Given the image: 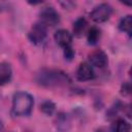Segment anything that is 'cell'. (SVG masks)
<instances>
[{
  "label": "cell",
  "instance_id": "cell-15",
  "mask_svg": "<svg viewBox=\"0 0 132 132\" xmlns=\"http://www.w3.org/2000/svg\"><path fill=\"white\" fill-rule=\"evenodd\" d=\"M40 109H41V111H42L44 114H46V116H52V114L54 113L55 109H56V105H55L54 102L47 100V101H44V102L40 105Z\"/></svg>",
  "mask_w": 132,
  "mask_h": 132
},
{
  "label": "cell",
  "instance_id": "cell-1",
  "mask_svg": "<svg viewBox=\"0 0 132 132\" xmlns=\"http://www.w3.org/2000/svg\"><path fill=\"white\" fill-rule=\"evenodd\" d=\"M35 80L38 85L43 87H60L70 82L69 76L62 70L57 69H42L36 76Z\"/></svg>",
  "mask_w": 132,
  "mask_h": 132
},
{
  "label": "cell",
  "instance_id": "cell-7",
  "mask_svg": "<svg viewBox=\"0 0 132 132\" xmlns=\"http://www.w3.org/2000/svg\"><path fill=\"white\" fill-rule=\"evenodd\" d=\"M95 76V72L93 70V67L89 63H80L77 71H76V78L80 81H87L90 79H93Z\"/></svg>",
  "mask_w": 132,
  "mask_h": 132
},
{
  "label": "cell",
  "instance_id": "cell-12",
  "mask_svg": "<svg viewBox=\"0 0 132 132\" xmlns=\"http://www.w3.org/2000/svg\"><path fill=\"white\" fill-rule=\"evenodd\" d=\"M100 35H101L100 30L97 27H92L88 31V36H87L89 44H92V45L96 44L100 39Z\"/></svg>",
  "mask_w": 132,
  "mask_h": 132
},
{
  "label": "cell",
  "instance_id": "cell-9",
  "mask_svg": "<svg viewBox=\"0 0 132 132\" xmlns=\"http://www.w3.org/2000/svg\"><path fill=\"white\" fill-rule=\"evenodd\" d=\"M12 75L10 64L7 62L0 63V85H5L10 81Z\"/></svg>",
  "mask_w": 132,
  "mask_h": 132
},
{
  "label": "cell",
  "instance_id": "cell-10",
  "mask_svg": "<svg viewBox=\"0 0 132 132\" xmlns=\"http://www.w3.org/2000/svg\"><path fill=\"white\" fill-rule=\"evenodd\" d=\"M131 126L124 119H118L111 126V132H130Z\"/></svg>",
  "mask_w": 132,
  "mask_h": 132
},
{
  "label": "cell",
  "instance_id": "cell-8",
  "mask_svg": "<svg viewBox=\"0 0 132 132\" xmlns=\"http://www.w3.org/2000/svg\"><path fill=\"white\" fill-rule=\"evenodd\" d=\"M55 40L56 42L62 46L63 48L65 47H68L71 45V42H72V35L65 29H60L58 30L56 33H55Z\"/></svg>",
  "mask_w": 132,
  "mask_h": 132
},
{
  "label": "cell",
  "instance_id": "cell-16",
  "mask_svg": "<svg viewBox=\"0 0 132 132\" xmlns=\"http://www.w3.org/2000/svg\"><path fill=\"white\" fill-rule=\"evenodd\" d=\"M64 57L67 60H71L74 57V51L72 50L71 46H68V47L64 48Z\"/></svg>",
  "mask_w": 132,
  "mask_h": 132
},
{
  "label": "cell",
  "instance_id": "cell-14",
  "mask_svg": "<svg viewBox=\"0 0 132 132\" xmlns=\"http://www.w3.org/2000/svg\"><path fill=\"white\" fill-rule=\"evenodd\" d=\"M70 125V122L68 120V117L67 114H64V113H60L58 119H57V127L59 130L61 131H64V130H67L68 127Z\"/></svg>",
  "mask_w": 132,
  "mask_h": 132
},
{
  "label": "cell",
  "instance_id": "cell-6",
  "mask_svg": "<svg viewBox=\"0 0 132 132\" xmlns=\"http://www.w3.org/2000/svg\"><path fill=\"white\" fill-rule=\"evenodd\" d=\"M89 61L90 65L98 68H103L107 64V56L102 50H96L89 55Z\"/></svg>",
  "mask_w": 132,
  "mask_h": 132
},
{
  "label": "cell",
  "instance_id": "cell-5",
  "mask_svg": "<svg viewBox=\"0 0 132 132\" xmlns=\"http://www.w3.org/2000/svg\"><path fill=\"white\" fill-rule=\"evenodd\" d=\"M46 33H47L46 27L39 22V23H36L32 26V28L30 29V31L28 33V37L32 43L40 44L45 39Z\"/></svg>",
  "mask_w": 132,
  "mask_h": 132
},
{
  "label": "cell",
  "instance_id": "cell-3",
  "mask_svg": "<svg viewBox=\"0 0 132 132\" xmlns=\"http://www.w3.org/2000/svg\"><path fill=\"white\" fill-rule=\"evenodd\" d=\"M39 18H40V23L43 24L45 27L55 26L60 22L59 13L52 6L43 7L39 12Z\"/></svg>",
  "mask_w": 132,
  "mask_h": 132
},
{
  "label": "cell",
  "instance_id": "cell-2",
  "mask_svg": "<svg viewBox=\"0 0 132 132\" xmlns=\"http://www.w3.org/2000/svg\"><path fill=\"white\" fill-rule=\"evenodd\" d=\"M33 98L26 92H18L12 98V113L18 117H26L30 114L33 108Z\"/></svg>",
  "mask_w": 132,
  "mask_h": 132
},
{
  "label": "cell",
  "instance_id": "cell-4",
  "mask_svg": "<svg viewBox=\"0 0 132 132\" xmlns=\"http://www.w3.org/2000/svg\"><path fill=\"white\" fill-rule=\"evenodd\" d=\"M111 12H112L111 6L107 3H102L96 6L91 11L90 16L96 23H103L109 19V16L111 15Z\"/></svg>",
  "mask_w": 132,
  "mask_h": 132
},
{
  "label": "cell",
  "instance_id": "cell-13",
  "mask_svg": "<svg viewBox=\"0 0 132 132\" xmlns=\"http://www.w3.org/2000/svg\"><path fill=\"white\" fill-rule=\"evenodd\" d=\"M87 27V21L85 18L77 19L73 24V33L76 36H80Z\"/></svg>",
  "mask_w": 132,
  "mask_h": 132
},
{
  "label": "cell",
  "instance_id": "cell-11",
  "mask_svg": "<svg viewBox=\"0 0 132 132\" xmlns=\"http://www.w3.org/2000/svg\"><path fill=\"white\" fill-rule=\"evenodd\" d=\"M119 29L127 33L129 36H131L132 35V16L131 15L124 16L119 23Z\"/></svg>",
  "mask_w": 132,
  "mask_h": 132
},
{
  "label": "cell",
  "instance_id": "cell-17",
  "mask_svg": "<svg viewBox=\"0 0 132 132\" xmlns=\"http://www.w3.org/2000/svg\"><path fill=\"white\" fill-rule=\"evenodd\" d=\"M130 85L129 84H124L122 86V94H129L130 93Z\"/></svg>",
  "mask_w": 132,
  "mask_h": 132
}]
</instances>
